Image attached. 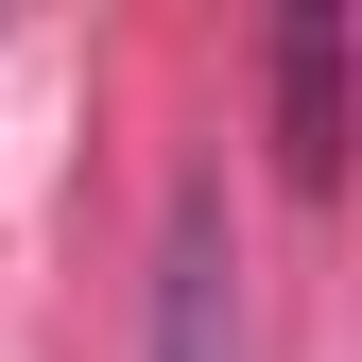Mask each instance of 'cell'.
<instances>
[{
  "label": "cell",
  "instance_id": "cell-1",
  "mask_svg": "<svg viewBox=\"0 0 362 362\" xmlns=\"http://www.w3.org/2000/svg\"><path fill=\"white\" fill-rule=\"evenodd\" d=\"M156 362H242V259H224V190H173V242H156Z\"/></svg>",
  "mask_w": 362,
  "mask_h": 362
},
{
  "label": "cell",
  "instance_id": "cell-2",
  "mask_svg": "<svg viewBox=\"0 0 362 362\" xmlns=\"http://www.w3.org/2000/svg\"><path fill=\"white\" fill-rule=\"evenodd\" d=\"M276 156H293V190L345 173V18H328V0L276 18Z\"/></svg>",
  "mask_w": 362,
  "mask_h": 362
}]
</instances>
